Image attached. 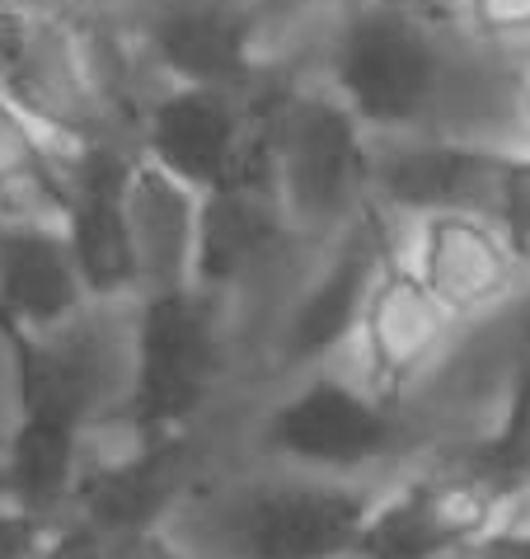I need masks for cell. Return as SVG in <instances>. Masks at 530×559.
Here are the masks:
<instances>
[{"label":"cell","instance_id":"3","mask_svg":"<svg viewBox=\"0 0 530 559\" xmlns=\"http://www.w3.org/2000/svg\"><path fill=\"white\" fill-rule=\"evenodd\" d=\"M381 489L273 465L189 489L160 532L183 559H352Z\"/></svg>","mask_w":530,"mask_h":559},{"label":"cell","instance_id":"14","mask_svg":"<svg viewBox=\"0 0 530 559\" xmlns=\"http://www.w3.org/2000/svg\"><path fill=\"white\" fill-rule=\"evenodd\" d=\"M142 151L132 142H95L71 151V183L61 230L71 240L89 306L142 301L132 230H128V183Z\"/></svg>","mask_w":530,"mask_h":559},{"label":"cell","instance_id":"4","mask_svg":"<svg viewBox=\"0 0 530 559\" xmlns=\"http://www.w3.org/2000/svg\"><path fill=\"white\" fill-rule=\"evenodd\" d=\"M268 189L296 236L329 245L371 212V136L301 61L277 75L263 99Z\"/></svg>","mask_w":530,"mask_h":559},{"label":"cell","instance_id":"21","mask_svg":"<svg viewBox=\"0 0 530 559\" xmlns=\"http://www.w3.org/2000/svg\"><path fill=\"white\" fill-rule=\"evenodd\" d=\"M489 216H493V226L503 230L511 259H517V269L530 283V146L507 151Z\"/></svg>","mask_w":530,"mask_h":559},{"label":"cell","instance_id":"27","mask_svg":"<svg viewBox=\"0 0 530 559\" xmlns=\"http://www.w3.org/2000/svg\"><path fill=\"white\" fill-rule=\"evenodd\" d=\"M517 122H521V142L530 146V67L521 71V81H517Z\"/></svg>","mask_w":530,"mask_h":559},{"label":"cell","instance_id":"16","mask_svg":"<svg viewBox=\"0 0 530 559\" xmlns=\"http://www.w3.org/2000/svg\"><path fill=\"white\" fill-rule=\"evenodd\" d=\"M497 518L503 508L470 479L432 465L381 489L352 559H460Z\"/></svg>","mask_w":530,"mask_h":559},{"label":"cell","instance_id":"20","mask_svg":"<svg viewBox=\"0 0 530 559\" xmlns=\"http://www.w3.org/2000/svg\"><path fill=\"white\" fill-rule=\"evenodd\" d=\"M446 14L483 61L511 75L530 67V0H446Z\"/></svg>","mask_w":530,"mask_h":559},{"label":"cell","instance_id":"13","mask_svg":"<svg viewBox=\"0 0 530 559\" xmlns=\"http://www.w3.org/2000/svg\"><path fill=\"white\" fill-rule=\"evenodd\" d=\"M403 259L436 301L456 316L465 330H479L507 316L530 297L526 273L511 259L503 230L483 212H436L399 230Z\"/></svg>","mask_w":530,"mask_h":559},{"label":"cell","instance_id":"1","mask_svg":"<svg viewBox=\"0 0 530 559\" xmlns=\"http://www.w3.org/2000/svg\"><path fill=\"white\" fill-rule=\"evenodd\" d=\"M305 71L362 122L371 142L418 132H474L483 95L511 71L483 61L432 0H352L324 14ZM517 81V75H511Z\"/></svg>","mask_w":530,"mask_h":559},{"label":"cell","instance_id":"9","mask_svg":"<svg viewBox=\"0 0 530 559\" xmlns=\"http://www.w3.org/2000/svg\"><path fill=\"white\" fill-rule=\"evenodd\" d=\"M399 240V226H389L381 212L357 222L348 236L320 245L305 273L296 277L273 330V357L291 377L329 367L334 357L352 353L362 310L376 283V269L385 250Z\"/></svg>","mask_w":530,"mask_h":559},{"label":"cell","instance_id":"7","mask_svg":"<svg viewBox=\"0 0 530 559\" xmlns=\"http://www.w3.org/2000/svg\"><path fill=\"white\" fill-rule=\"evenodd\" d=\"M409 405L381 400L334 367L305 371L258 424V447L273 465L329 479H366L376 465L409 452Z\"/></svg>","mask_w":530,"mask_h":559},{"label":"cell","instance_id":"17","mask_svg":"<svg viewBox=\"0 0 530 559\" xmlns=\"http://www.w3.org/2000/svg\"><path fill=\"white\" fill-rule=\"evenodd\" d=\"M89 310L61 222L0 216V330L52 334Z\"/></svg>","mask_w":530,"mask_h":559},{"label":"cell","instance_id":"25","mask_svg":"<svg viewBox=\"0 0 530 559\" xmlns=\"http://www.w3.org/2000/svg\"><path fill=\"white\" fill-rule=\"evenodd\" d=\"M108 559H183V550L165 532H146V536L113 540V546H108Z\"/></svg>","mask_w":530,"mask_h":559},{"label":"cell","instance_id":"18","mask_svg":"<svg viewBox=\"0 0 530 559\" xmlns=\"http://www.w3.org/2000/svg\"><path fill=\"white\" fill-rule=\"evenodd\" d=\"M197 216H202L197 189H189V183L174 175H165L160 165L136 160L132 183H128V230H132L142 297L193 287Z\"/></svg>","mask_w":530,"mask_h":559},{"label":"cell","instance_id":"19","mask_svg":"<svg viewBox=\"0 0 530 559\" xmlns=\"http://www.w3.org/2000/svg\"><path fill=\"white\" fill-rule=\"evenodd\" d=\"M71 183V151L34 128L0 95V216L61 222Z\"/></svg>","mask_w":530,"mask_h":559},{"label":"cell","instance_id":"24","mask_svg":"<svg viewBox=\"0 0 530 559\" xmlns=\"http://www.w3.org/2000/svg\"><path fill=\"white\" fill-rule=\"evenodd\" d=\"M38 14L28 5H0V85L14 75V67L28 52V38H34Z\"/></svg>","mask_w":530,"mask_h":559},{"label":"cell","instance_id":"28","mask_svg":"<svg viewBox=\"0 0 530 559\" xmlns=\"http://www.w3.org/2000/svg\"><path fill=\"white\" fill-rule=\"evenodd\" d=\"M0 5H34V0H0Z\"/></svg>","mask_w":530,"mask_h":559},{"label":"cell","instance_id":"23","mask_svg":"<svg viewBox=\"0 0 530 559\" xmlns=\"http://www.w3.org/2000/svg\"><path fill=\"white\" fill-rule=\"evenodd\" d=\"M34 559H108V540L99 532H89L85 522H57L52 526V536H48V546H43Z\"/></svg>","mask_w":530,"mask_h":559},{"label":"cell","instance_id":"29","mask_svg":"<svg viewBox=\"0 0 530 559\" xmlns=\"http://www.w3.org/2000/svg\"><path fill=\"white\" fill-rule=\"evenodd\" d=\"M460 559H465V555H460Z\"/></svg>","mask_w":530,"mask_h":559},{"label":"cell","instance_id":"10","mask_svg":"<svg viewBox=\"0 0 530 559\" xmlns=\"http://www.w3.org/2000/svg\"><path fill=\"white\" fill-rule=\"evenodd\" d=\"M315 250L320 245L296 236L268 179L226 183L216 193H202L193 287L226 306L273 287H282L287 301V292L305 273V263L315 259Z\"/></svg>","mask_w":530,"mask_h":559},{"label":"cell","instance_id":"22","mask_svg":"<svg viewBox=\"0 0 530 559\" xmlns=\"http://www.w3.org/2000/svg\"><path fill=\"white\" fill-rule=\"evenodd\" d=\"M52 536V522L34 518V512L14 508L0 493V559H34Z\"/></svg>","mask_w":530,"mask_h":559},{"label":"cell","instance_id":"2","mask_svg":"<svg viewBox=\"0 0 530 559\" xmlns=\"http://www.w3.org/2000/svg\"><path fill=\"white\" fill-rule=\"evenodd\" d=\"M132 306H89L52 334L0 330L14 371V428L0 461V493L52 526L67 522L95 432L113 428L128 400Z\"/></svg>","mask_w":530,"mask_h":559},{"label":"cell","instance_id":"15","mask_svg":"<svg viewBox=\"0 0 530 559\" xmlns=\"http://www.w3.org/2000/svg\"><path fill=\"white\" fill-rule=\"evenodd\" d=\"M118 447L85 456L67 518L85 522L108 546L128 536L160 532L169 512L193 489L189 438H132L118 428Z\"/></svg>","mask_w":530,"mask_h":559},{"label":"cell","instance_id":"8","mask_svg":"<svg viewBox=\"0 0 530 559\" xmlns=\"http://www.w3.org/2000/svg\"><path fill=\"white\" fill-rule=\"evenodd\" d=\"M273 90V85H268ZM212 85H150L136 108V151L183 179L197 193H216L226 183L268 179L263 155V99Z\"/></svg>","mask_w":530,"mask_h":559},{"label":"cell","instance_id":"5","mask_svg":"<svg viewBox=\"0 0 530 559\" xmlns=\"http://www.w3.org/2000/svg\"><path fill=\"white\" fill-rule=\"evenodd\" d=\"M113 34L146 85H212L258 95L282 75L268 0H118Z\"/></svg>","mask_w":530,"mask_h":559},{"label":"cell","instance_id":"6","mask_svg":"<svg viewBox=\"0 0 530 559\" xmlns=\"http://www.w3.org/2000/svg\"><path fill=\"white\" fill-rule=\"evenodd\" d=\"M230 306L197 287L155 292L132 306V371L118 409L132 438H189L226 371Z\"/></svg>","mask_w":530,"mask_h":559},{"label":"cell","instance_id":"26","mask_svg":"<svg viewBox=\"0 0 530 559\" xmlns=\"http://www.w3.org/2000/svg\"><path fill=\"white\" fill-rule=\"evenodd\" d=\"M268 5L277 14H301V10H310V14H334L342 5H352V0H268Z\"/></svg>","mask_w":530,"mask_h":559},{"label":"cell","instance_id":"11","mask_svg":"<svg viewBox=\"0 0 530 559\" xmlns=\"http://www.w3.org/2000/svg\"><path fill=\"white\" fill-rule=\"evenodd\" d=\"M465 324L418 283V273L403 259V245L395 240L376 269L371 297L357 330V381L381 400L409 405V391L423 385L432 371H442L456 357Z\"/></svg>","mask_w":530,"mask_h":559},{"label":"cell","instance_id":"12","mask_svg":"<svg viewBox=\"0 0 530 559\" xmlns=\"http://www.w3.org/2000/svg\"><path fill=\"white\" fill-rule=\"evenodd\" d=\"M507 151L511 146L474 142V136L456 132H418L371 142V207L399 230L436 212L489 216Z\"/></svg>","mask_w":530,"mask_h":559}]
</instances>
